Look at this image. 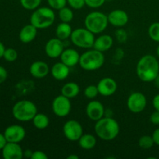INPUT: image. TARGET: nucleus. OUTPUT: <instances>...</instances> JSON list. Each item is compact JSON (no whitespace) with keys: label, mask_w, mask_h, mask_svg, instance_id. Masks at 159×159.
<instances>
[{"label":"nucleus","mask_w":159,"mask_h":159,"mask_svg":"<svg viewBox=\"0 0 159 159\" xmlns=\"http://www.w3.org/2000/svg\"><path fill=\"white\" fill-rule=\"evenodd\" d=\"M136 73L140 80L142 82H154L159 74L158 61L152 54L143 56L137 64Z\"/></svg>","instance_id":"nucleus-1"},{"label":"nucleus","mask_w":159,"mask_h":159,"mask_svg":"<svg viewBox=\"0 0 159 159\" xmlns=\"http://www.w3.org/2000/svg\"><path fill=\"white\" fill-rule=\"evenodd\" d=\"M96 136L103 141H112L120 133V125L111 116H103L96 122L94 127Z\"/></svg>","instance_id":"nucleus-2"},{"label":"nucleus","mask_w":159,"mask_h":159,"mask_svg":"<svg viewBox=\"0 0 159 159\" xmlns=\"http://www.w3.org/2000/svg\"><path fill=\"white\" fill-rule=\"evenodd\" d=\"M31 24L37 29H46L54 24L55 13L51 7H38L34 10L30 18Z\"/></svg>","instance_id":"nucleus-3"},{"label":"nucleus","mask_w":159,"mask_h":159,"mask_svg":"<svg viewBox=\"0 0 159 159\" xmlns=\"http://www.w3.org/2000/svg\"><path fill=\"white\" fill-rule=\"evenodd\" d=\"M104 63V54L94 48H90L80 55L79 65L85 71H96L102 68Z\"/></svg>","instance_id":"nucleus-4"},{"label":"nucleus","mask_w":159,"mask_h":159,"mask_svg":"<svg viewBox=\"0 0 159 159\" xmlns=\"http://www.w3.org/2000/svg\"><path fill=\"white\" fill-rule=\"evenodd\" d=\"M12 113L16 120L21 122L32 120L37 113V107L34 102L27 99L20 100L14 104Z\"/></svg>","instance_id":"nucleus-5"},{"label":"nucleus","mask_w":159,"mask_h":159,"mask_svg":"<svg viewBox=\"0 0 159 159\" xmlns=\"http://www.w3.org/2000/svg\"><path fill=\"white\" fill-rule=\"evenodd\" d=\"M84 23L85 28L94 34H99L103 32L109 24L107 16L99 11L89 12L85 16Z\"/></svg>","instance_id":"nucleus-6"},{"label":"nucleus","mask_w":159,"mask_h":159,"mask_svg":"<svg viewBox=\"0 0 159 159\" xmlns=\"http://www.w3.org/2000/svg\"><path fill=\"white\" fill-rule=\"evenodd\" d=\"M70 39L75 46L84 49H90L93 48L96 38L94 34L87 28H76L73 30Z\"/></svg>","instance_id":"nucleus-7"},{"label":"nucleus","mask_w":159,"mask_h":159,"mask_svg":"<svg viewBox=\"0 0 159 159\" xmlns=\"http://www.w3.org/2000/svg\"><path fill=\"white\" fill-rule=\"evenodd\" d=\"M52 111L58 117H65L71 110V103L70 99L62 94L56 96L51 105Z\"/></svg>","instance_id":"nucleus-8"},{"label":"nucleus","mask_w":159,"mask_h":159,"mask_svg":"<svg viewBox=\"0 0 159 159\" xmlns=\"http://www.w3.org/2000/svg\"><path fill=\"white\" fill-rule=\"evenodd\" d=\"M63 134L70 141H78L83 134V128L79 121L69 120L64 124Z\"/></svg>","instance_id":"nucleus-9"},{"label":"nucleus","mask_w":159,"mask_h":159,"mask_svg":"<svg viewBox=\"0 0 159 159\" xmlns=\"http://www.w3.org/2000/svg\"><path fill=\"white\" fill-rule=\"evenodd\" d=\"M147 106V98L140 92H135L128 96L127 100V107L130 112L139 113L144 111Z\"/></svg>","instance_id":"nucleus-10"},{"label":"nucleus","mask_w":159,"mask_h":159,"mask_svg":"<svg viewBox=\"0 0 159 159\" xmlns=\"http://www.w3.org/2000/svg\"><path fill=\"white\" fill-rule=\"evenodd\" d=\"M65 50L63 40L57 37L51 38L48 40L45 44V54L50 58H57Z\"/></svg>","instance_id":"nucleus-11"},{"label":"nucleus","mask_w":159,"mask_h":159,"mask_svg":"<svg viewBox=\"0 0 159 159\" xmlns=\"http://www.w3.org/2000/svg\"><path fill=\"white\" fill-rule=\"evenodd\" d=\"M4 135L8 142L20 143L26 137V130L23 126L13 124L6 127Z\"/></svg>","instance_id":"nucleus-12"},{"label":"nucleus","mask_w":159,"mask_h":159,"mask_svg":"<svg viewBox=\"0 0 159 159\" xmlns=\"http://www.w3.org/2000/svg\"><path fill=\"white\" fill-rule=\"evenodd\" d=\"M85 113L87 116L93 121H97L104 116L106 113L104 106L98 100L92 99L86 106Z\"/></svg>","instance_id":"nucleus-13"},{"label":"nucleus","mask_w":159,"mask_h":159,"mask_svg":"<svg viewBox=\"0 0 159 159\" xmlns=\"http://www.w3.org/2000/svg\"><path fill=\"white\" fill-rule=\"evenodd\" d=\"M99 95L102 96H110L114 94L117 90V83L110 77L102 78L97 85Z\"/></svg>","instance_id":"nucleus-14"},{"label":"nucleus","mask_w":159,"mask_h":159,"mask_svg":"<svg viewBox=\"0 0 159 159\" xmlns=\"http://www.w3.org/2000/svg\"><path fill=\"white\" fill-rule=\"evenodd\" d=\"M2 152L4 159H21L24 156V152L19 143L7 142Z\"/></svg>","instance_id":"nucleus-15"},{"label":"nucleus","mask_w":159,"mask_h":159,"mask_svg":"<svg viewBox=\"0 0 159 159\" xmlns=\"http://www.w3.org/2000/svg\"><path fill=\"white\" fill-rule=\"evenodd\" d=\"M109 23L116 27L124 26L129 21L128 14L123 9H114L107 15Z\"/></svg>","instance_id":"nucleus-16"},{"label":"nucleus","mask_w":159,"mask_h":159,"mask_svg":"<svg viewBox=\"0 0 159 159\" xmlns=\"http://www.w3.org/2000/svg\"><path fill=\"white\" fill-rule=\"evenodd\" d=\"M51 71L48 64L42 61H37L30 66V73L35 79H43Z\"/></svg>","instance_id":"nucleus-17"},{"label":"nucleus","mask_w":159,"mask_h":159,"mask_svg":"<svg viewBox=\"0 0 159 159\" xmlns=\"http://www.w3.org/2000/svg\"><path fill=\"white\" fill-rule=\"evenodd\" d=\"M61 61L68 66L69 68L75 66L76 65L79 64L80 60V54L73 48H68L65 49L62 54L60 56Z\"/></svg>","instance_id":"nucleus-18"},{"label":"nucleus","mask_w":159,"mask_h":159,"mask_svg":"<svg viewBox=\"0 0 159 159\" xmlns=\"http://www.w3.org/2000/svg\"><path fill=\"white\" fill-rule=\"evenodd\" d=\"M70 68L63 62H57L54 64L51 68V74L55 80L63 81L68 77Z\"/></svg>","instance_id":"nucleus-19"},{"label":"nucleus","mask_w":159,"mask_h":159,"mask_svg":"<svg viewBox=\"0 0 159 159\" xmlns=\"http://www.w3.org/2000/svg\"><path fill=\"white\" fill-rule=\"evenodd\" d=\"M37 28L33 24L26 25L20 31L19 38L23 43H29L36 38L37 35Z\"/></svg>","instance_id":"nucleus-20"},{"label":"nucleus","mask_w":159,"mask_h":159,"mask_svg":"<svg viewBox=\"0 0 159 159\" xmlns=\"http://www.w3.org/2000/svg\"><path fill=\"white\" fill-rule=\"evenodd\" d=\"M113 44V37L108 34H103L100 35L95 39L93 48L101 52H105L109 51L112 48Z\"/></svg>","instance_id":"nucleus-21"},{"label":"nucleus","mask_w":159,"mask_h":159,"mask_svg":"<svg viewBox=\"0 0 159 159\" xmlns=\"http://www.w3.org/2000/svg\"><path fill=\"white\" fill-rule=\"evenodd\" d=\"M61 93L63 96H66L68 99L75 98L80 93V87L76 82H69L65 83L62 86Z\"/></svg>","instance_id":"nucleus-22"},{"label":"nucleus","mask_w":159,"mask_h":159,"mask_svg":"<svg viewBox=\"0 0 159 159\" xmlns=\"http://www.w3.org/2000/svg\"><path fill=\"white\" fill-rule=\"evenodd\" d=\"M72 31L73 30L69 23L61 22L56 27L55 34L57 38H59L61 40H65L70 38Z\"/></svg>","instance_id":"nucleus-23"},{"label":"nucleus","mask_w":159,"mask_h":159,"mask_svg":"<svg viewBox=\"0 0 159 159\" xmlns=\"http://www.w3.org/2000/svg\"><path fill=\"white\" fill-rule=\"evenodd\" d=\"M81 148L84 150H91L96 145V138L91 134H83L79 141Z\"/></svg>","instance_id":"nucleus-24"},{"label":"nucleus","mask_w":159,"mask_h":159,"mask_svg":"<svg viewBox=\"0 0 159 159\" xmlns=\"http://www.w3.org/2000/svg\"><path fill=\"white\" fill-rule=\"evenodd\" d=\"M34 127L38 130H44L49 126L50 119L46 114L37 113L32 120Z\"/></svg>","instance_id":"nucleus-25"},{"label":"nucleus","mask_w":159,"mask_h":159,"mask_svg":"<svg viewBox=\"0 0 159 159\" xmlns=\"http://www.w3.org/2000/svg\"><path fill=\"white\" fill-rule=\"evenodd\" d=\"M58 17L60 20L63 23H68L72 21L74 18V12L73 10L69 7L65 6L64 8L58 10Z\"/></svg>","instance_id":"nucleus-26"},{"label":"nucleus","mask_w":159,"mask_h":159,"mask_svg":"<svg viewBox=\"0 0 159 159\" xmlns=\"http://www.w3.org/2000/svg\"><path fill=\"white\" fill-rule=\"evenodd\" d=\"M155 144L154 140L152 136H149V135H144L141 136L138 140V145L141 148L145 149H151Z\"/></svg>","instance_id":"nucleus-27"},{"label":"nucleus","mask_w":159,"mask_h":159,"mask_svg":"<svg viewBox=\"0 0 159 159\" xmlns=\"http://www.w3.org/2000/svg\"><path fill=\"white\" fill-rule=\"evenodd\" d=\"M21 6L26 10H35L39 7L42 0H20Z\"/></svg>","instance_id":"nucleus-28"},{"label":"nucleus","mask_w":159,"mask_h":159,"mask_svg":"<svg viewBox=\"0 0 159 159\" xmlns=\"http://www.w3.org/2000/svg\"><path fill=\"white\" fill-rule=\"evenodd\" d=\"M148 35L152 40L159 43V22L153 23L149 26Z\"/></svg>","instance_id":"nucleus-29"},{"label":"nucleus","mask_w":159,"mask_h":159,"mask_svg":"<svg viewBox=\"0 0 159 159\" xmlns=\"http://www.w3.org/2000/svg\"><path fill=\"white\" fill-rule=\"evenodd\" d=\"M99 90H98L97 85H89L84 89V95L87 99H94L97 97L99 95Z\"/></svg>","instance_id":"nucleus-30"},{"label":"nucleus","mask_w":159,"mask_h":159,"mask_svg":"<svg viewBox=\"0 0 159 159\" xmlns=\"http://www.w3.org/2000/svg\"><path fill=\"white\" fill-rule=\"evenodd\" d=\"M3 57L6 61L13 62L18 57V53L13 48H7V49L5 50Z\"/></svg>","instance_id":"nucleus-31"},{"label":"nucleus","mask_w":159,"mask_h":159,"mask_svg":"<svg viewBox=\"0 0 159 159\" xmlns=\"http://www.w3.org/2000/svg\"><path fill=\"white\" fill-rule=\"evenodd\" d=\"M49 7L54 10H60L61 9L66 6L67 0H47Z\"/></svg>","instance_id":"nucleus-32"},{"label":"nucleus","mask_w":159,"mask_h":159,"mask_svg":"<svg viewBox=\"0 0 159 159\" xmlns=\"http://www.w3.org/2000/svg\"><path fill=\"white\" fill-rule=\"evenodd\" d=\"M68 4L73 9H81L85 6V0H67Z\"/></svg>","instance_id":"nucleus-33"},{"label":"nucleus","mask_w":159,"mask_h":159,"mask_svg":"<svg viewBox=\"0 0 159 159\" xmlns=\"http://www.w3.org/2000/svg\"><path fill=\"white\" fill-rule=\"evenodd\" d=\"M85 5L92 9H97L103 6L106 0H85Z\"/></svg>","instance_id":"nucleus-34"},{"label":"nucleus","mask_w":159,"mask_h":159,"mask_svg":"<svg viewBox=\"0 0 159 159\" xmlns=\"http://www.w3.org/2000/svg\"><path fill=\"white\" fill-rule=\"evenodd\" d=\"M115 35H116V40L120 42V43H124L127 40V34L124 30L119 29L115 32Z\"/></svg>","instance_id":"nucleus-35"},{"label":"nucleus","mask_w":159,"mask_h":159,"mask_svg":"<svg viewBox=\"0 0 159 159\" xmlns=\"http://www.w3.org/2000/svg\"><path fill=\"white\" fill-rule=\"evenodd\" d=\"M31 159H48V156L43 151L37 150L33 152L32 155L30 157Z\"/></svg>","instance_id":"nucleus-36"},{"label":"nucleus","mask_w":159,"mask_h":159,"mask_svg":"<svg viewBox=\"0 0 159 159\" xmlns=\"http://www.w3.org/2000/svg\"><path fill=\"white\" fill-rule=\"evenodd\" d=\"M150 120L152 124H155V125H159V111L155 110L152 113L150 116Z\"/></svg>","instance_id":"nucleus-37"},{"label":"nucleus","mask_w":159,"mask_h":159,"mask_svg":"<svg viewBox=\"0 0 159 159\" xmlns=\"http://www.w3.org/2000/svg\"><path fill=\"white\" fill-rule=\"evenodd\" d=\"M8 77V73L6 68L2 66H0V84L3 83Z\"/></svg>","instance_id":"nucleus-38"},{"label":"nucleus","mask_w":159,"mask_h":159,"mask_svg":"<svg viewBox=\"0 0 159 159\" xmlns=\"http://www.w3.org/2000/svg\"><path fill=\"white\" fill-rule=\"evenodd\" d=\"M152 136V138H153L155 144H157V145L159 146V128L156 129V130L153 132Z\"/></svg>","instance_id":"nucleus-39"},{"label":"nucleus","mask_w":159,"mask_h":159,"mask_svg":"<svg viewBox=\"0 0 159 159\" xmlns=\"http://www.w3.org/2000/svg\"><path fill=\"white\" fill-rule=\"evenodd\" d=\"M7 142L8 141L6 140V137H5L4 134L0 133V150H2V148L7 144Z\"/></svg>","instance_id":"nucleus-40"},{"label":"nucleus","mask_w":159,"mask_h":159,"mask_svg":"<svg viewBox=\"0 0 159 159\" xmlns=\"http://www.w3.org/2000/svg\"><path fill=\"white\" fill-rule=\"evenodd\" d=\"M152 104H153V107L154 108H155V110L159 111V94H157L156 96H155V97L153 98Z\"/></svg>","instance_id":"nucleus-41"},{"label":"nucleus","mask_w":159,"mask_h":159,"mask_svg":"<svg viewBox=\"0 0 159 159\" xmlns=\"http://www.w3.org/2000/svg\"><path fill=\"white\" fill-rule=\"evenodd\" d=\"M5 50H6V48H5L4 44L0 41V58H1V57H3V54H4Z\"/></svg>","instance_id":"nucleus-42"},{"label":"nucleus","mask_w":159,"mask_h":159,"mask_svg":"<svg viewBox=\"0 0 159 159\" xmlns=\"http://www.w3.org/2000/svg\"><path fill=\"white\" fill-rule=\"evenodd\" d=\"M32 153H33V152H31V151H30V150L26 151V152H24V156L28 157V158H30L31 155H32Z\"/></svg>","instance_id":"nucleus-43"},{"label":"nucleus","mask_w":159,"mask_h":159,"mask_svg":"<svg viewBox=\"0 0 159 159\" xmlns=\"http://www.w3.org/2000/svg\"><path fill=\"white\" fill-rule=\"evenodd\" d=\"M67 158L68 159H79V157L78 156V155H74V154H71V155H68V156L67 157Z\"/></svg>","instance_id":"nucleus-44"},{"label":"nucleus","mask_w":159,"mask_h":159,"mask_svg":"<svg viewBox=\"0 0 159 159\" xmlns=\"http://www.w3.org/2000/svg\"><path fill=\"white\" fill-rule=\"evenodd\" d=\"M154 82H155V86H156L157 88L159 89V74H158V75L156 77V79H155V81H154Z\"/></svg>","instance_id":"nucleus-45"},{"label":"nucleus","mask_w":159,"mask_h":159,"mask_svg":"<svg viewBox=\"0 0 159 159\" xmlns=\"http://www.w3.org/2000/svg\"><path fill=\"white\" fill-rule=\"evenodd\" d=\"M156 54H157V55H158V57H159V44H158V48H157V49H156Z\"/></svg>","instance_id":"nucleus-46"},{"label":"nucleus","mask_w":159,"mask_h":159,"mask_svg":"<svg viewBox=\"0 0 159 159\" xmlns=\"http://www.w3.org/2000/svg\"><path fill=\"white\" fill-rule=\"evenodd\" d=\"M106 1H111V0H106Z\"/></svg>","instance_id":"nucleus-47"}]
</instances>
